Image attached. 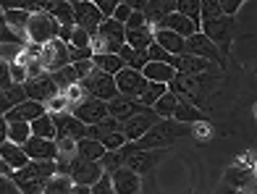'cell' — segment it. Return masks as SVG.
<instances>
[{"mask_svg": "<svg viewBox=\"0 0 257 194\" xmlns=\"http://www.w3.org/2000/svg\"><path fill=\"white\" fill-rule=\"evenodd\" d=\"M192 131V126H184V123H176V121H158L150 126V131L137 139L134 147L137 150H168L173 147L181 136H186Z\"/></svg>", "mask_w": 257, "mask_h": 194, "instance_id": "1", "label": "cell"}, {"mask_svg": "<svg viewBox=\"0 0 257 194\" xmlns=\"http://www.w3.org/2000/svg\"><path fill=\"white\" fill-rule=\"evenodd\" d=\"M50 176H55V163H34V160H29V165L11 173V184L16 186L19 194H42L45 181H48Z\"/></svg>", "mask_w": 257, "mask_h": 194, "instance_id": "2", "label": "cell"}, {"mask_svg": "<svg viewBox=\"0 0 257 194\" xmlns=\"http://www.w3.org/2000/svg\"><path fill=\"white\" fill-rule=\"evenodd\" d=\"M200 32L215 45L218 53L223 55V53H228V45H231V37H233V19H228V16L205 19V21H200Z\"/></svg>", "mask_w": 257, "mask_h": 194, "instance_id": "3", "label": "cell"}, {"mask_svg": "<svg viewBox=\"0 0 257 194\" xmlns=\"http://www.w3.org/2000/svg\"><path fill=\"white\" fill-rule=\"evenodd\" d=\"M128 6H132V11H139L145 16L147 29H158L163 24V19L176 11L173 0H128Z\"/></svg>", "mask_w": 257, "mask_h": 194, "instance_id": "4", "label": "cell"}, {"mask_svg": "<svg viewBox=\"0 0 257 194\" xmlns=\"http://www.w3.org/2000/svg\"><path fill=\"white\" fill-rule=\"evenodd\" d=\"M58 29L61 27L53 21L50 14H34V16H29V24L24 29V40L42 48V45H48L50 40H58Z\"/></svg>", "mask_w": 257, "mask_h": 194, "instance_id": "5", "label": "cell"}, {"mask_svg": "<svg viewBox=\"0 0 257 194\" xmlns=\"http://www.w3.org/2000/svg\"><path fill=\"white\" fill-rule=\"evenodd\" d=\"M81 89L87 92V97L92 100H100V102H110L113 97H118V89H115V82H113V76L108 74H102V71H92L87 79H81Z\"/></svg>", "mask_w": 257, "mask_h": 194, "instance_id": "6", "label": "cell"}, {"mask_svg": "<svg viewBox=\"0 0 257 194\" xmlns=\"http://www.w3.org/2000/svg\"><path fill=\"white\" fill-rule=\"evenodd\" d=\"M37 61H40L42 74H55V71H61V68L71 66V58H68V45L61 42V40H50L48 45H42Z\"/></svg>", "mask_w": 257, "mask_h": 194, "instance_id": "7", "label": "cell"}, {"mask_svg": "<svg viewBox=\"0 0 257 194\" xmlns=\"http://www.w3.org/2000/svg\"><path fill=\"white\" fill-rule=\"evenodd\" d=\"M184 53L186 55H194V58H200V61H207V63H213V66H223V55L218 53V48L213 42H210L202 32H197L192 34V37H186L184 40Z\"/></svg>", "mask_w": 257, "mask_h": 194, "instance_id": "8", "label": "cell"}, {"mask_svg": "<svg viewBox=\"0 0 257 194\" xmlns=\"http://www.w3.org/2000/svg\"><path fill=\"white\" fill-rule=\"evenodd\" d=\"M21 87H24L27 100L40 102V105H48V102H50L53 97L61 95V92H58V87L53 84L50 74H40V76H34V79H27V82L21 84Z\"/></svg>", "mask_w": 257, "mask_h": 194, "instance_id": "9", "label": "cell"}, {"mask_svg": "<svg viewBox=\"0 0 257 194\" xmlns=\"http://www.w3.org/2000/svg\"><path fill=\"white\" fill-rule=\"evenodd\" d=\"M53 126H55V139H71L79 142L87 136V126L79 118H74L71 113H50Z\"/></svg>", "mask_w": 257, "mask_h": 194, "instance_id": "10", "label": "cell"}, {"mask_svg": "<svg viewBox=\"0 0 257 194\" xmlns=\"http://www.w3.org/2000/svg\"><path fill=\"white\" fill-rule=\"evenodd\" d=\"M71 8H74V27L84 29L89 37H95L97 27L102 24V16L95 8V3H89V0H76V3H71Z\"/></svg>", "mask_w": 257, "mask_h": 194, "instance_id": "11", "label": "cell"}, {"mask_svg": "<svg viewBox=\"0 0 257 194\" xmlns=\"http://www.w3.org/2000/svg\"><path fill=\"white\" fill-rule=\"evenodd\" d=\"M68 113H71L74 118H79L84 126H97L102 118H108V102H100V100L87 97V100H81L79 105H74Z\"/></svg>", "mask_w": 257, "mask_h": 194, "instance_id": "12", "label": "cell"}, {"mask_svg": "<svg viewBox=\"0 0 257 194\" xmlns=\"http://www.w3.org/2000/svg\"><path fill=\"white\" fill-rule=\"evenodd\" d=\"M163 157H166V150H134L132 155L126 157V168L132 170V173H137L139 178H142L145 173H150Z\"/></svg>", "mask_w": 257, "mask_h": 194, "instance_id": "13", "label": "cell"}, {"mask_svg": "<svg viewBox=\"0 0 257 194\" xmlns=\"http://www.w3.org/2000/svg\"><path fill=\"white\" fill-rule=\"evenodd\" d=\"M158 121H160V118L147 108V110H142V113H137L134 118H128L123 126H121V134H123L126 142H137V139H142V136L150 131V126H153V123H158Z\"/></svg>", "mask_w": 257, "mask_h": 194, "instance_id": "14", "label": "cell"}, {"mask_svg": "<svg viewBox=\"0 0 257 194\" xmlns=\"http://www.w3.org/2000/svg\"><path fill=\"white\" fill-rule=\"evenodd\" d=\"M113 82H115V89H118V95L121 97H128V100H137L139 92L145 89V76L139 74V71H132V68H121L118 74L113 76Z\"/></svg>", "mask_w": 257, "mask_h": 194, "instance_id": "15", "label": "cell"}, {"mask_svg": "<svg viewBox=\"0 0 257 194\" xmlns=\"http://www.w3.org/2000/svg\"><path fill=\"white\" fill-rule=\"evenodd\" d=\"M68 176H71L74 186H92L102 178V168H100V163H87V160H79L76 157V160L71 163Z\"/></svg>", "mask_w": 257, "mask_h": 194, "instance_id": "16", "label": "cell"}, {"mask_svg": "<svg viewBox=\"0 0 257 194\" xmlns=\"http://www.w3.org/2000/svg\"><path fill=\"white\" fill-rule=\"evenodd\" d=\"M21 150H24L27 157H29V160H34V163H55V155H58L55 142L37 139V136H29L27 144L21 147Z\"/></svg>", "mask_w": 257, "mask_h": 194, "instance_id": "17", "label": "cell"}, {"mask_svg": "<svg viewBox=\"0 0 257 194\" xmlns=\"http://www.w3.org/2000/svg\"><path fill=\"white\" fill-rule=\"evenodd\" d=\"M108 178H110L113 194H139V189H142V178H139L137 173H132L126 165L118 168V170H113Z\"/></svg>", "mask_w": 257, "mask_h": 194, "instance_id": "18", "label": "cell"}, {"mask_svg": "<svg viewBox=\"0 0 257 194\" xmlns=\"http://www.w3.org/2000/svg\"><path fill=\"white\" fill-rule=\"evenodd\" d=\"M45 105H40V102H32V100H24V102H19L16 108H11L6 113V123H32V121H37L40 116H45Z\"/></svg>", "mask_w": 257, "mask_h": 194, "instance_id": "19", "label": "cell"}, {"mask_svg": "<svg viewBox=\"0 0 257 194\" xmlns=\"http://www.w3.org/2000/svg\"><path fill=\"white\" fill-rule=\"evenodd\" d=\"M205 89V79L202 76H184V74H176L171 79V84H168V92L171 95H176L179 100L181 97H194V95H200Z\"/></svg>", "mask_w": 257, "mask_h": 194, "instance_id": "20", "label": "cell"}, {"mask_svg": "<svg viewBox=\"0 0 257 194\" xmlns=\"http://www.w3.org/2000/svg\"><path fill=\"white\" fill-rule=\"evenodd\" d=\"M171 121L184 123V126H202V123H207V113L200 105H194V102L181 100L179 105H176V110H173V118Z\"/></svg>", "mask_w": 257, "mask_h": 194, "instance_id": "21", "label": "cell"}, {"mask_svg": "<svg viewBox=\"0 0 257 194\" xmlns=\"http://www.w3.org/2000/svg\"><path fill=\"white\" fill-rule=\"evenodd\" d=\"M142 110H147V108H142L137 100H128V97H121V95L108 102V116L115 118L118 123H126L128 118H134L137 113H142Z\"/></svg>", "mask_w": 257, "mask_h": 194, "instance_id": "22", "label": "cell"}, {"mask_svg": "<svg viewBox=\"0 0 257 194\" xmlns=\"http://www.w3.org/2000/svg\"><path fill=\"white\" fill-rule=\"evenodd\" d=\"M171 66H173V71H176V74H184V76H202L205 71H210V68H213V63L200 61V58L186 55V53L179 55V58H173Z\"/></svg>", "mask_w": 257, "mask_h": 194, "instance_id": "23", "label": "cell"}, {"mask_svg": "<svg viewBox=\"0 0 257 194\" xmlns=\"http://www.w3.org/2000/svg\"><path fill=\"white\" fill-rule=\"evenodd\" d=\"M153 42L158 45L160 50H166L168 55H173V58L184 55V40L179 37V34L168 32V29H153Z\"/></svg>", "mask_w": 257, "mask_h": 194, "instance_id": "24", "label": "cell"}, {"mask_svg": "<svg viewBox=\"0 0 257 194\" xmlns=\"http://www.w3.org/2000/svg\"><path fill=\"white\" fill-rule=\"evenodd\" d=\"M158 29H168V32H173V34H179L181 40H186V37H192V34H197V32H200V27H197V24H192L189 19H184L181 14H176V11H173L171 16H166V19H163V24H160Z\"/></svg>", "mask_w": 257, "mask_h": 194, "instance_id": "25", "label": "cell"}, {"mask_svg": "<svg viewBox=\"0 0 257 194\" xmlns=\"http://www.w3.org/2000/svg\"><path fill=\"white\" fill-rule=\"evenodd\" d=\"M142 76H145V82H153V84H171V79L176 76V71H173V66L168 63H153V61H147V66L142 68Z\"/></svg>", "mask_w": 257, "mask_h": 194, "instance_id": "26", "label": "cell"}, {"mask_svg": "<svg viewBox=\"0 0 257 194\" xmlns=\"http://www.w3.org/2000/svg\"><path fill=\"white\" fill-rule=\"evenodd\" d=\"M97 37L115 45V48H123L126 45V29H123V24H118V21H113V19H102V24L97 27Z\"/></svg>", "mask_w": 257, "mask_h": 194, "instance_id": "27", "label": "cell"}, {"mask_svg": "<svg viewBox=\"0 0 257 194\" xmlns=\"http://www.w3.org/2000/svg\"><path fill=\"white\" fill-rule=\"evenodd\" d=\"M0 157H3V163L11 168V173H14V170H21L24 165H29V157H27V152L21 150L19 144H11V142L0 144Z\"/></svg>", "mask_w": 257, "mask_h": 194, "instance_id": "28", "label": "cell"}, {"mask_svg": "<svg viewBox=\"0 0 257 194\" xmlns=\"http://www.w3.org/2000/svg\"><path fill=\"white\" fill-rule=\"evenodd\" d=\"M102 155H105V150H102V144L100 142H95V139H79L76 142V157L79 160H87V163H100L102 160Z\"/></svg>", "mask_w": 257, "mask_h": 194, "instance_id": "29", "label": "cell"}, {"mask_svg": "<svg viewBox=\"0 0 257 194\" xmlns=\"http://www.w3.org/2000/svg\"><path fill=\"white\" fill-rule=\"evenodd\" d=\"M3 19H6V27L14 32V34H19V37H24V29H27V24H29V14L27 11H21V8H6L3 11ZM27 42V40H24Z\"/></svg>", "mask_w": 257, "mask_h": 194, "instance_id": "30", "label": "cell"}, {"mask_svg": "<svg viewBox=\"0 0 257 194\" xmlns=\"http://www.w3.org/2000/svg\"><path fill=\"white\" fill-rule=\"evenodd\" d=\"M153 45V29H132L126 32V48H132L137 53H147V48Z\"/></svg>", "mask_w": 257, "mask_h": 194, "instance_id": "31", "label": "cell"}, {"mask_svg": "<svg viewBox=\"0 0 257 194\" xmlns=\"http://www.w3.org/2000/svg\"><path fill=\"white\" fill-rule=\"evenodd\" d=\"M29 131H32V136H37V139H50V142H55V126H53L50 113H45V116H40L37 121H32V123H29Z\"/></svg>", "mask_w": 257, "mask_h": 194, "instance_id": "32", "label": "cell"}, {"mask_svg": "<svg viewBox=\"0 0 257 194\" xmlns=\"http://www.w3.org/2000/svg\"><path fill=\"white\" fill-rule=\"evenodd\" d=\"M179 102H181V100H179L176 95L166 92V95H163V97H160V100H158V102H155V105L150 108V110H153L160 121H171V118H173V110H176Z\"/></svg>", "mask_w": 257, "mask_h": 194, "instance_id": "33", "label": "cell"}, {"mask_svg": "<svg viewBox=\"0 0 257 194\" xmlns=\"http://www.w3.org/2000/svg\"><path fill=\"white\" fill-rule=\"evenodd\" d=\"M118 58H121L123 68H132V71H139V74H142V68L147 66V53H137L132 48H126V45L118 50Z\"/></svg>", "mask_w": 257, "mask_h": 194, "instance_id": "34", "label": "cell"}, {"mask_svg": "<svg viewBox=\"0 0 257 194\" xmlns=\"http://www.w3.org/2000/svg\"><path fill=\"white\" fill-rule=\"evenodd\" d=\"M166 92H168V87H166V84H153V82H147V84H145V89L139 92L137 102H139L142 108H153L155 102H158L163 95H166Z\"/></svg>", "mask_w": 257, "mask_h": 194, "instance_id": "35", "label": "cell"}, {"mask_svg": "<svg viewBox=\"0 0 257 194\" xmlns=\"http://www.w3.org/2000/svg\"><path fill=\"white\" fill-rule=\"evenodd\" d=\"M50 16L58 27H74V8L68 0H58V3H53V11Z\"/></svg>", "mask_w": 257, "mask_h": 194, "instance_id": "36", "label": "cell"}, {"mask_svg": "<svg viewBox=\"0 0 257 194\" xmlns=\"http://www.w3.org/2000/svg\"><path fill=\"white\" fill-rule=\"evenodd\" d=\"M92 66H95L97 71L108 74V76H115V74L123 68V63H121L118 55H92Z\"/></svg>", "mask_w": 257, "mask_h": 194, "instance_id": "37", "label": "cell"}, {"mask_svg": "<svg viewBox=\"0 0 257 194\" xmlns=\"http://www.w3.org/2000/svg\"><path fill=\"white\" fill-rule=\"evenodd\" d=\"M71 186H74L71 176L55 173V176H50L48 181H45V189H42V194H68V191H71Z\"/></svg>", "mask_w": 257, "mask_h": 194, "instance_id": "38", "label": "cell"}, {"mask_svg": "<svg viewBox=\"0 0 257 194\" xmlns=\"http://www.w3.org/2000/svg\"><path fill=\"white\" fill-rule=\"evenodd\" d=\"M254 176V170L252 168H228V173H226V181H228V186L231 189H241V186H247L249 181Z\"/></svg>", "mask_w": 257, "mask_h": 194, "instance_id": "39", "label": "cell"}, {"mask_svg": "<svg viewBox=\"0 0 257 194\" xmlns=\"http://www.w3.org/2000/svg\"><path fill=\"white\" fill-rule=\"evenodd\" d=\"M50 79H53V84L58 87V92H66L68 87L79 84V79H76V74H74V68H71V66H66V68H61V71L50 74Z\"/></svg>", "mask_w": 257, "mask_h": 194, "instance_id": "40", "label": "cell"}, {"mask_svg": "<svg viewBox=\"0 0 257 194\" xmlns=\"http://www.w3.org/2000/svg\"><path fill=\"white\" fill-rule=\"evenodd\" d=\"M176 14H181L184 19H189L192 24L200 27V0H179Z\"/></svg>", "mask_w": 257, "mask_h": 194, "instance_id": "41", "label": "cell"}, {"mask_svg": "<svg viewBox=\"0 0 257 194\" xmlns=\"http://www.w3.org/2000/svg\"><path fill=\"white\" fill-rule=\"evenodd\" d=\"M29 136H32V131H29V123H8V142H11V144L24 147Z\"/></svg>", "mask_w": 257, "mask_h": 194, "instance_id": "42", "label": "cell"}, {"mask_svg": "<svg viewBox=\"0 0 257 194\" xmlns=\"http://www.w3.org/2000/svg\"><path fill=\"white\" fill-rule=\"evenodd\" d=\"M100 168H102V173H105V176H110L113 170L123 168V155H121V150L105 152V155H102V160H100Z\"/></svg>", "mask_w": 257, "mask_h": 194, "instance_id": "43", "label": "cell"}, {"mask_svg": "<svg viewBox=\"0 0 257 194\" xmlns=\"http://www.w3.org/2000/svg\"><path fill=\"white\" fill-rule=\"evenodd\" d=\"M100 144H102L105 152H115V150H121V147L126 144V139H123L121 131H113V134H105L100 139Z\"/></svg>", "mask_w": 257, "mask_h": 194, "instance_id": "44", "label": "cell"}, {"mask_svg": "<svg viewBox=\"0 0 257 194\" xmlns=\"http://www.w3.org/2000/svg\"><path fill=\"white\" fill-rule=\"evenodd\" d=\"M0 45H27L24 37L14 34L8 27H6V19H3V11H0Z\"/></svg>", "mask_w": 257, "mask_h": 194, "instance_id": "45", "label": "cell"}, {"mask_svg": "<svg viewBox=\"0 0 257 194\" xmlns=\"http://www.w3.org/2000/svg\"><path fill=\"white\" fill-rule=\"evenodd\" d=\"M89 34L84 32V29H79V27H74V32H71V40H68V48H76V50H87L89 48Z\"/></svg>", "mask_w": 257, "mask_h": 194, "instance_id": "46", "label": "cell"}, {"mask_svg": "<svg viewBox=\"0 0 257 194\" xmlns=\"http://www.w3.org/2000/svg\"><path fill=\"white\" fill-rule=\"evenodd\" d=\"M218 16H220V3L218 0H205V3H200V21L218 19Z\"/></svg>", "mask_w": 257, "mask_h": 194, "instance_id": "47", "label": "cell"}, {"mask_svg": "<svg viewBox=\"0 0 257 194\" xmlns=\"http://www.w3.org/2000/svg\"><path fill=\"white\" fill-rule=\"evenodd\" d=\"M63 97H66V102H68V105H79V102L81 100H87V92H84V89H81V84H74V87H68L66 89V92H61Z\"/></svg>", "mask_w": 257, "mask_h": 194, "instance_id": "48", "label": "cell"}, {"mask_svg": "<svg viewBox=\"0 0 257 194\" xmlns=\"http://www.w3.org/2000/svg\"><path fill=\"white\" fill-rule=\"evenodd\" d=\"M147 61H153V63H168V66H171L173 55H168L166 50H160L158 45L153 42V45H150V48H147Z\"/></svg>", "mask_w": 257, "mask_h": 194, "instance_id": "49", "label": "cell"}, {"mask_svg": "<svg viewBox=\"0 0 257 194\" xmlns=\"http://www.w3.org/2000/svg\"><path fill=\"white\" fill-rule=\"evenodd\" d=\"M244 3L241 0H223V3H220V16H228V19H233L239 14V8H241Z\"/></svg>", "mask_w": 257, "mask_h": 194, "instance_id": "50", "label": "cell"}, {"mask_svg": "<svg viewBox=\"0 0 257 194\" xmlns=\"http://www.w3.org/2000/svg\"><path fill=\"white\" fill-rule=\"evenodd\" d=\"M115 6H118V0H97V3H95V8L100 11L102 19H110L115 14Z\"/></svg>", "mask_w": 257, "mask_h": 194, "instance_id": "51", "label": "cell"}, {"mask_svg": "<svg viewBox=\"0 0 257 194\" xmlns=\"http://www.w3.org/2000/svg\"><path fill=\"white\" fill-rule=\"evenodd\" d=\"M71 68H74V74H76L79 82H81V79H87L92 71H95V66H92V61H79V63H71Z\"/></svg>", "mask_w": 257, "mask_h": 194, "instance_id": "52", "label": "cell"}, {"mask_svg": "<svg viewBox=\"0 0 257 194\" xmlns=\"http://www.w3.org/2000/svg\"><path fill=\"white\" fill-rule=\"evenodd\" d=\"M147 24H145V16L139 14V11H132V16L126 19V24H123V29L126 32H132V29H145Z\"/></svg>", "mask_w": 257, "mask_h": 194, "instance_id": "53", "label": "cell"}, {"mask_svg": "<svg viewBox=\"0 0 257 194\" xmlns=\"http://www.w3.org/2000/svg\"><path fill=\"white\" fill-rule=\"evenodd\" d=\"M132 16V6H128V0H123V3L115 6V14L110 16L113 21H118V24H126V19Z\"/></svg>", "mask_w": 257, "mask_h": 194, "instance_id": "54", "label": "cell"}, {"mask_svg": "<svg viewBox=\"0 0 257 194\" xmlns=\"http://www.w3.org/2000/svg\"><path fill=\"white\" fill-rule=\"evenodd\" d=\"M68 58H71V63H79V61H92V48H87V50L68 48Z\"/></svg>", "mask_w": 257, "mask_h": 194, "instance_id": "55", "label": "cell"}, {"mask_svg": "<svg viewBox=\"0 0 257 194\" xmlns=\"http://www.w3.org/2000/svg\"><path fill=\"white\" fill-rule=\"evenodd\" d=\"M92 189V194H113V189H110V178L102 173V178L97 181V184H92L89 186Z\"/></svg>", "mask_w": 257, "mask_h": 194, "instance_id": "56", "label": "cell"}, {"mask_svg": "<svg viewBox=\"0 0 257 194\" xmlns=\"http://www.w3.org/2000/svg\"><path fill=\"white\" fill-rule=\"evenodd\" d=\"M11 84V74H8V63L6 61H0V89H8Z\"/></svg>", "mask_w": 257, "mask_h": 194, "instance_id": "57", "label": "cell"}, {"mask_svg": "<svg viewBox=\"0 0 257 194\" xmlns=\"http://www.w3.org/2000/svg\"><path fill=\"white\" fill-rule=\"evenodd\" d=\"M11 108H14V102L8 100V95H6V89H0V118H3V116H6V113H8Z\"/></svg>", "mask_w": 257, "mask_h": 194, "instance_id": "58", "label": "cell"}, {"mask_svg": "<svg viewBox=\"0 0 257 194\" xmlns=\"http://www.w3.org/2000/svg\"><path fill=\"white\" fill-rule=\"evenodd\" d=\"M8 142V123L6 118H0V144H6Z\"/></svg>", "mask_w": 257, "mask_h": 194, "instance_id": "59", "label": "cell"}, {"mask_svg": "<svg viewBox=\"0 0 257 194\" xmlns=\"http://www.w3.org/2000/svg\"><path fill=\"white\" fill-rule=\"evenodd\" d=\"M68 194H92V189L89 186H71V191Z\"/></svg>", "mask_w": 257, "mask_h": 194, "instance_id": "60", "label": "cell"}, {"mask_svg": "<svg viewBox=\"0 0 257 194\" xmlns=\"http://www.w3.org/2000/svg\"><path fill=\"white\" fill-rule=\"evenodd\" d=\"M0 176H8V178H11V168L3 163V157H0Z\"/></svg>", "mask_w": 257, "mask_h": 194, "instance_id": "61", "label": "cell"}, {"mask_svg": "<svg viewBox=\"0 0 257 194\" xmlns=\"http://www.w3.org/2000/svg\"><path fill=\"white\" fill-rule=\"evenodd\" d=\"M218 194H239V191H236V189H231V186H226V189H220Z\"/></svg>", "mask_w": 257, "mask_h": 194, "instance_id": "62", "label": "cell"}, {"mask_svg": "<svg viewBox=\"0 0 257 194\" xmlns=\"http://www.w3.org/2000/svg\"><path fill=\"white\" fill-rule=\"evenodd\" d=\"M249 194H254V191H249Z\"/></svg>", "mask_w": 257, "mask_h": 194, "instance_id": "63", "label": "cell"}]
</instances>
